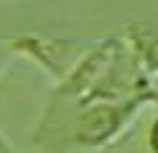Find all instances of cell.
<instances>
[{"label": "cell", "instance_id": "1", "mask_svg": "<svg viewBox=\"0 0 158 153\" xmlns=\"http://www.w3.org/2000/svg\"><path fill=\"white\" fill-rule=\"evenodd\" d=\"M153 145H156V151H158V127H156V132H153Z\"/></svg>", "mask_w": 158, "mask_h": 153}]
</instances>
